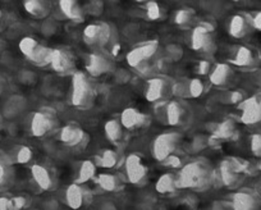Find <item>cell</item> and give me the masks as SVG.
<instances>
[{
    "label": "cell",
    "mask_w": 261,
    "mask_h": 210,
    "mask_svg": "<svg viewBox=\"0 0 261 210\" xmlns=\"http://www.w3.org/2000/svg\"><path fill=\"white\" fill-rule=\"evenodd\" d=\"M213 179V171L205 162H191L182 167L175 177L177 187L186 189H204Z\"/></svg>",
    "instance_id": "cell-1"
},
{
    "label": "cell",
    "mask_w": 261,
    "mask_h": 210,
    "mask_svg": "<svg viewBox=\"0 0 261 210\" xmlns=\"http://www.w3.org/2000/svg\"><path fill=\"white\" fill-rule=\"evenodd\" d=\"M96 91L95 86L84 72H76L72 78V95L71 101L77 108H89L94 102Z\"/></svg>",
    "instance_id": "cell-2"
},
{
    "label": "cell",
    "mask_w": 261,
    "mask_h": 210,
    "mask_svg": "<svg viewBox=\"0 0 261 210\" xmlns=\"http://www.w3.org/2000/svg\"><path fill=\"white\" fill-rule=\"evenodd\" d=\"M18 46L22 54L35 66L45 67L51 62L53 49L39 44V41L34 37H23L19 41Z\"/></svg>",
    "instance_id": "cell-3"
},
{
    "label": "cell",
    "mask_w": 261,
    "mask_h": 210,
    "mask_svg": "<svg viewBox=\"0 0 261 210\" xmlns=\"http://www.w3.org/2000/svg\"><path fill=\"white\" fill-rule=\"evenodd\" d=\"M180 140L182 137L178 132H164L159 135L152 142V156L163 163L170 155H174Z\"/></svg>",
    "instance_id": "cell-4"
},
{
    "label": "cell",
    "mask_w": 261,
    "mask_h": 210,
    "mask_svg": "<svg viewBox=\"0 0 261 210\" xmlns=\"http://www.w3.org/2000/svg\"><path fill=\"white\" fill-rule=\"evenodd\" d=\"M57 124V113L53 109H41L32 116L31 132L35 137H44L51 132Z\"/></svg>",
    "instance_id": "cell-5"
},
{
    "label": "cell",
    "mask_w": 261,
    "mask_h": 210,
    "mask_svg": "<svg viewBox=\"0 0 261 210\" xmlns=\"http://www.w3.org/2000/svg\"><path fill=\"white\" fill-rule=\"evenodd\" d=\"M212 31V27L206 24H200L195 27L191 34V47L199 52H214L215 41Z\"/></svg>",
    "instance_id": "cell-6"
},
{
    "label": "cell",
    "mask_w": 261,
    "mask_h": 210,
    "mask_svg": "<svg viewBox=\"0 0 261 210\" xmlns=\"http://www.w3.org/2000/svg\"><path fill=\"white\" fill-rule=\"evenodd\" d=\"M110 39V27L104 22L91 23L85 27L84 40L90 46H104Z\"/></svg>",
    "instance_id": "cell-7"
},
{
    "label": "cell",
    "mask_w": 261,
    "mask_h": 210,
    "mask_svg": "<svg viewBox=\"0 0 261 210\" xmlns=\"http://www.w3.org/2000/svg\"><path fill=\"white\" fill-rule=\"evenodd\" d=\"M158 47H159V44H158L156 40L144 42V44L134 47L127 54L128 64L136 68V67H140L141 64L146 63L150 58H152L156 54Z\"/></svg>",
    "instance_id": "cell-8"
},
{
    "label": "cell",
    "mask_w": 261,
    "mask_h": 210,
    "mask_svg": "<svg viewBox=\"0 0 261 210\" xmlns=\"http://www.w3.org/2000/svg\"><path fill=\"white\" fill-rule=\"evenodd\" d=\"M125 174L130 183L141 185L147 177L146 164L139 154H130L125 159Z\"/></svg>",
    "instance_id": "cell-9"
},
{
    "label": "cell",
    "mask_w": 261,
    "mask_h": 210,
    "mask_svg": "<svg viewBox=\"0 0 261 210\" xmlns=\"http://www.w3.org/2000/svg\"><path fill=\"white\" fill-rule=\"evenodd\" d=\"M86 71L91 77H100L109 73L113 69L114 64L110 58L100 52H92L86 59Z\"/></svg>",
    "instance_id": "cell-10"
},
{
    "label": "cell",
    "mask_w": 261,
    "mask_h": 210,
    "mask_svg": "<svg viewBox=\"0 0 261 210\" xmlns=\"http://www.w3.org/2000/svg\"><path fill=\"white\" fill-rule=\"evenodd\" d=\"M247 164L242 161H237V159H228L220 163L219 167V174L222 178L223 183L225 186H233L236 182L240 178V174L245 171Z\"/></svg>",
    "instance_id": "cell-11"
},
{
    "label": "cell",
    "mask_w": 261,
    "mask_h": 210,
    "mask_svg": "<svg viewBox=\"0 0 261 210\" xmlns=\"http://www.w3.org/2000/svg\"><path fill=\"white\" fill-rule=\"evenodd\" d=\"M240 109L242 111L241 121H242L243 124L250 126V124L261 122V104L257 95L243 100L240 104Z\"/></svg>",
    "instance_id": "cell-12"
},
{
    "label": "cell",
    "mask_w": 261,
    "mask_h": 210,
    "mask_svg": "<svg viewBox=\"0 0 261 210\" xmlns=\"http://www.w3.org/2000/svg\"><path fill=\"white\" fill-rule=\"evenodd\" d=\"M59 140L69 147H79L87 140V135L76 123H69L63 127L59 132Z\"/></svg>",
    "instance_id": "cell-13"
},
{
    "label": "cell",
    "mask_w": 261,
    "mask_h": 210,
    "mask_svg": "<svg viewBox=\"0 0 261 210\" xmlns=\"http://www.w3.org/2000/svg\"><path fill=\"white\" fill-rule=\"evenodd\" d=\"M50 66L57 73L67 74L71 73L74 68V62L71 52L64 49H54L51 52V62Z\"/></svg>",
    "instance_id": "cell-14"
},
{
    "label": "cell",
    "mask_w": 261,
    "mask_h": 210,
    "mask_svg": "<svg viewBox=\"0 0 261 210\" xmlns=\"http://www.w3.org/2000/svg\"><path fill=\"white\" fill-rule=\"evenodd\" d=\"M253 29L252 18L246 14H236L230 18L229 22V35L234 39H242L247 36Z\"/></svg>",
    "instance_id": "cell-15"
},
{
    "label": "cell",
    "mask_w": 261,
    "mask_h": 210,
    "mask_svg": "<svg viewBox=\"0 0 261 210\" xmlns=\"http://www.w3.org/2000/svg\"><path fill=\"white\" fill-rule=\"evenodd\" d=\"M169 87H168V82L165 78L162 77H155L147 82L146 86V99L150 102H158L164 100V97L168 95Z\"/></svg>",
    "instance_id": "cell-16"
},
{
    "label": "cell",
    "mask_w": 261,
    "mask_h": 210,
    "mask_svg": "<svg viewBox=\"0 0 261 210\" xmlns=\"http://www.w3.org/2000/svg\"><path fill=\"white\" fill-rule=\"evenodd\" d=\"M147 122V117L142 112L135 108H127L120 114V123L123 128L137 129L144 127Z\"/></svg>",
    "instance_id": "cell-17"
},
{
    "label": "cell",
    "mask_w": 261,
    "mask_h": 210,
    "mask_svg": "<svg viewBox=\"0 0 261 210\" xmlns=\"http://www.w3.org/2000/svg\"><path fill=\"white\" fill-rule=\"evenodd\" d=\"M187 116L185 107L178 101H169L164 105V119L167 124L178 126L183 123Z\"/></svg>",
    "instance_id": "cell-18"
},
{
    "label": "cell",
    "mask_w": 261,
    "mask_h": 210,
    "mask_svg": "<svg viewBox=\"0 0 261 210\" xmlns=\"http://www.w3.org/2000/svg\"><path fill=\"white\" fill-rule=\"evenodd\" d=\"M59 8L65 18L73 22H82L85 19V11L74 0H62L59 2Z\"/></svg>",
    "instance_id": "cell-19"
},
{
    "label": "cell",
    "mask_w": 261,
    "mask_h": 210,
    "mask_svg": "<svg viewBox=\"0 0 261 210\" xmlns=\"http://www.w3.org/2000/svg\"><path fill=\"white\" fill-rule=\"evenodd\" d=\"M232 74L233 69L230 68L229 64L219 63L210 72V82L213 85H215V86H223V85L228 84Z\"/></svg>",
    "instance_id": "cell-20"
},
{
    "label": "cell",
    "mask_w": 261,
    "mask_h": 210,
    "mask_svg": "<svg viewBox=\"0 0 261 210\" xmlns=\"http://www.w3.org/2000/svg\"><path fill=\"white\" fill-rule=\"evenodd\" d=\"M24 9L35 18H45L50 13V3L45 0H29L23 3Z\"/></svg>",
    "instance_id": "cell-21"
},
{
    "label": "cell",
    "mask_w": 261,
    "mask_h": 210,
    "mask_svg": "<svg viewBox=\"0 0 261 210\" xmlns=\"http://www.w3.org/2000/svg\"><path fill=\"white\" fill-rule=\"evenodd\" d=\"M31 173L34 177L37 186L41 187L42 190H50L53 187V177L47 168H45L41 164H34L31 167Z\"/></svg>",
    "instance_id": "cell-22"
},
{
    "label": "cell",
    "mask_w": 261,
    "mask_h": 210,
    "mask_svg": "<svg viewBox=\"0 0 261 210\" xmlns=\"http://www.w3.org/2000/svg\"><path fill=\"white\" fill-rule=\"evenodd\" d=\"M105 136L113 144H118V142L122 140L123 137V126L120 123V121L117 119H110L105 123L104 126Z\"/></svg>",
    "instance_id": "cell-23"
},
{
    "label": "cell",
    "mask_w": 261,
    "mask_h": 210,
    "mask_svg": "<svg viewBox=\"0 0 261 210\" xmlns=\"http://www.w3.org/2000/svg\"><path fill=\"white\" fill-rule=\"evenodd\" d=\"M232 62L240 67H250L255 63V57H253V51L246 46L238 47L237 51L234 52Z\"/></svg>",
    "instance_id": "cell-24"
},
{
    "label": "cell",
    "mask_w": 261,
    "mask_h": 210,
    "mask_svg": "<svg viewBox=\"0 0 261 210\" xmlns=\"http://www.w3.org/2000/svg\"><path fill=\"white\" fill-rule=\"evenodd\" d=\"M84 189L79 183L71 185L68 187V190H67V201H68L69 206L73 207V209H77V207L81 206L82 202H84Z\"/></svg>",
    "instance_id": "cell-25"
},
{
    "label": "cell",
    "mask_w": 261,
    "mask_h": 210,
    "mask_svg": "<svg viewBox=\"0 0 261 210\" xmlns=\"http://www.w3.org/2000/svg\"><path fill=\"white\" fill-rule=\"evenodd\" d=\"M214 136L219 140L230 139L236 134V123L232 119H224L217 124L214 129Z\"/></svg>",
    "instance_id": "cell-26"
},
{
    "label": "cell",
    "mask_w": 261,
    "mask_h": 210,
    "mask_svg": "<svg viewBox=\"0 0 261 210\" xmlns=\"http://www.w3.org/2000/svg\"><path fill=\"white\" fill-rule=\"evenodd\" d=\"M233 207L234 210H252L255 207V199L252 195L240 192L233 197Z\"/></svg>",
    "instance_id": "cell-27"
},
{
    "label": "cell",
    "mask_w": 261,
    "mask_h": 210,
    "mask_svg": "<svg viewBox=\"0 0 261 210\" xmlns=\"http://www.w3.org/2000/svg\"><path fill=\"white\" fill-rule=\"evenodd\" d=\"M95 172H96V166L94 164V162L91 161L82 162L79 169L77 182H79V183H85V182L90 181V179L94 178Z\"/></svg>",
    "instance_id": "cell-28"
},
{
    "label": "cell",
    "mask_w": 261,
    "mask_h": 210,
    "mask_svg": "<svg viewBox=\"0 0 261 210\" xmlns=\"http://www.w3.org/2000/svg\"><path fill=\"white\" fill-rule=\"evenodd\" d=\"M119 162V155L114 150H104L97 156V164L104 168H114Z\"/></svg>",
    "instance_id": "cell-29"
},
{
    "label": "cell",
    "mask_w": 261,
    "mask_h": 210,
    "mask_svg": "<svg viewBox=\"0 0 261 210\" xmlns=\"http://www.w3.org/2000/svg\"><path fill=\"white\" fill-rule=\"evenodd\" d=\"M177 187V182H175V177L172 173H165L158 179L156 182V190L160 194H168V192H173Z\"/></svg>",
    "instance_id": "cell-30"
},
{
    "label": "cell",
    "mask_w": 261,
    "mask_h": 210,
    "mask_svg": "<svg viewBox=\"0 0 261 210\" xmlns=\"http://www.w3.org/2000/svg\"><path fill=\"white\" fill-rule=\"evenodd\" d=\"M97 182H99L100 186L104 190H107V191H115V190H118L122 186V185H120L122 181H120L119 177L115 176V174H100L99 178H97Z\"/></svg>",
    "instance_id": "cell-31"
},
{
    "label": "cell",
    "mask_w": 261,
    "mask_h": 210,
    "mask_svg": "<svg viewBox=\"0 0 261 210\" xmlns=\"http://www.w3.org/2000/svg\"><path fill=\"white\" fill-rule=\"evenodd\" d=\"M12 161L8 156L0 152V186H4L12 176Z\"/></svg>",
    "instance_id": "cell-32"
},
{
    "label": "cell",
    "mask_w": 261,
    "mask_h": 210,
    "mask_svg": "<svg viewBox=\"0 0 261 210\" xmlns=\"http://www.w3.org/2000/svg\"><path fill=\"white\" fill-rule=\"evenodd\" d=\"M193 17H195V11H193V9H190V8L178 9V11L175 12L174 22L178 24V26L185 27L191 23Z\"/></svg>",
    "instance_id": "cell-33"
},
{
    "label": "cell",
    "mask_w": 261,
    "mask_h": 210,
    "mask_svg": "<svg viewBox=\"0 0 261 210\" xmlns=\"http://www.w3.org/2000/svg\"><path fill=\"white\" fill-rule=\"evenodd\" d=\"M34 152L29 146H18L14 152V162L18 164H27L32 161Z\"/></svg>",
    "instance_id": "cell-34"
},
{
    "label": "cell",
    "mask_w": 261,
    "mask_h": 210,
    "mask_svg": "<svg viewBox=\"0 0 261 210\" xmlns=\"http://www.w3.org/2000/svg\"><path fill=\"white\" fill-rule=\"evenodd\" d=\"M188 92H190L191 97H200L204 94V84L201 80L193 78L190 81L188 85Z\"/></svg>",
    "instance_id": "cell-35"
},
{
    "label": "cell",
    "mask_w": 261,
    "mask_h": 210,
    "mask_svg": "<svg viewBox=\"0 0 261 210\" xmlns=\"http://www.w3.org/2000/svg\"><path fill=\"white\" fill-rule=\"evenodd\" d=\"M146 16L150 21H158V19L162 18V9H160L159 4L154 3H147L146 6Z\"/></svg>",
    "instance_id": "cell-36"
},
{
    "label": "cell",
    "mask_w": 261,
    "mask_h": 210,
    "mask_svg": "<svg viewBox=\"0 0 261 210\" xmlns=\"http://www.w3.org/2000/svg\"><path fill=\"white\" fill-rule=\"evenodd\" d=\"M250 149L253 155L261 158V134H253L250 139Z\"/></svg>",
    "instance_id": "cell-37"
},
{
    "label": "cell",
    "mask_w": 261,
    "mask_h": 210,
    "mask_svg": "<svg viewBox=\"0 0 261 210\" xmlns=\"http://www.w3.org/2000/svg\"><path fill=\"white\" fill-rule=\"evenodd\" d=\"M163 163H164V166L173 167V168H177V167L182 166V162H180V159L177 155H170V156L168 158V159H165Z\"/></svg>",
    "instance_id": "cell-38"
},
{
    "label": "cell",
    "mask_w": 261,
    "mask_h": 210,
    "mask_svg": "<svg viewBox=\"0 0 261 210\" xmlns=\"http://www.w3.org/2000/svg\"><path fill=\"white\" fill-rule=\"evenodd\" d=\"M168 50H169V56H170V58L173 59V61H175V57H174V54H177V58L179 59L180 57L183 56V50L180 49L179 46H178V45H172V46H169L168 47Z\"/></svg>",
    "instance_id": "cell-39"
},
{
    "label": "cell",
    "mask_w": 261,
    "mask_h": 210,
    "mask_svg": "<svg viewBox=\"0 0 261 210\" xmlns=\"http://www.w3.org/2000/svg\"><path fill=\"white\" fill-rule=\"evenodd\" d=\"M13 207V201L12 200L6 199V197H2L0 199V210H12Z\"/></svg>",
    "instance_id": "cell-40"
},
{
    "label": "cell",
    "mask_w": 261,
    "mask_h": 210,
    "mask_svg": "<svg viewBox=\"0 0 261 210\" xmlns=\"http://www.w3.org/2000/svg\"><path fill=\"white\" fill-rule=\"evenodd\" d=\"M197 71H199L200 74H206L210 71V64L206 61H201L199 63V67H197Z\"/></svg>",
    "instance_id": "cell-41"
},
{
    "label": "cell",
    "mask_w": 261,
    "mask_h": 210,
    "mask_svg": "<svg viewBox=\"0 0 261 210\" xmlns=\"http://www.w3.org/2000/svg\"><path fill=\"white\" fill-rule=\"evenodd\" d=\"M252 26L253 29L261 30V12H257V13L252 17Z\"/></svg>",
    "instance_id": "cell-42"
},
{
    "label": "cell",
    "mask_w": 261,
    "mask_h": 210,
    "mask_svg": "<svg viewBox=\"0 0 261 210\" xmlns=\"http://www.w3.org/2000/svg\"><path fill=\"white\" fill-rule=\"evenodd\" d=\"M3 87H4V80L0 78V92L3 91Z\"/></svg>",
    "instance_id": "cell-43"
},
{
    "label": "cell",
    "mask_w": 261,
    "mask_h": 210,
    "mask_svg": "<svg viewBox=\"0 0 261 210\" xmlns=\"http://www.w3.org/2000/svg\"><path fill=\"white\" fill-rule=\"evenodd\" d=\"M257 96H258V100H260V104H261V94H258Z\"/></svg>",
    "instance_id": "cell-44"
},
{
    "label": "cell",
    "mask_w": 261,
    "mask_h": 210,
    "mask_svg": "<svg viewBox=\"0 0 261 210\" xmlns=\"http://www.w3.org/2000/svg\"><path fill=\"white\" fill-rule=\"evenodd\" d=\"M258 169H260V171H261V161H260V163H258Z\"/></svg>",
    "instance_id": "cell-45"
},
{
    "label": "cell",
    "mask_w": 261,
    "mask_h": 210,
    "mask_svg": "<svg viewBox=\"0 0 261 210\" xmlns=\"http://www.w3.org/2000/svg\"><path fill=\"white\" fill-rule=\"evenodd\" d=\"M2 13H3V12H2V8H0V19H2Z\"/></svg>",
    "instance_id": "cell-46"
}]
</instances>
